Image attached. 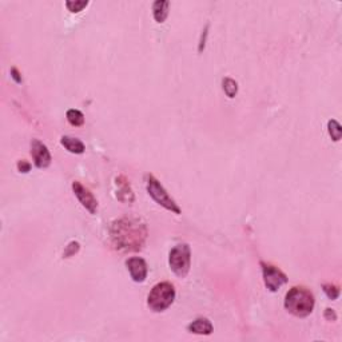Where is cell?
<instances>
[{"mask_svg":"<svg viewBox=\"0 0 342 342\" xmlns=\"http://www.w3.org/2000/svg\"><path fill=\"white\" fill-rule=\"evenodd\" d=\"M147 238L146 224L133 218H122L111 227V239L121 251H139Z\"/></svg>","mask_w":342,"mask_h":342,"instance_id":"cell-1","label":"cell"},{"mask_svg":"<svg viewBox=\"0 0 342 342\" xmlns=\"http://www.w3.org/2000/svg\"><path fill=\"white\" fill-rule=\"evenodd\" d=\"M314 295L309 289L303 286H294L287 291L285 298V308L290 314L299 318L310 316L314 309Z\"/></svg>","mask_w":342,"mask_h":342,"instance_id":"cell-2","label":"cell"},{"mask_svg":"<svg viewBox=\"0 0 342 342\" xmlns=\"http://www.w3.org/2000/svg\"><path fill=\"white\" fill-rule=\"evenodd\" d=\"M175 299V289L170 282L157 283L147 295V305L153 312L161 313L169 309Z\"/></svg>","mask_w":342,"mask_h":342,"instance_id":"cell-3","label":"cell"},{"mask_svg":"<svg viewBox=\"0 0 342 342\" xmlns=\"http://www.w3.org/2000/svg\"><path fill=\"white\" fill-rule=\"evenodd\" d=\"M169 265L174 274L184 278L192 266V250L187 243H179L169 254Z\"/></svg>","mask_w":342,"mask_h":342,"instance_id":"cell-4","label":"cell"},{"mask_svg":"<svg viewBox=\"0 0 342 342\" xmlns=\"http://www.w3.org/2000/svg\"><path fill=\"white\" fill-rule=\"evenodd\" d=\"M146 178H147L146 186H147V192L148 194H150L151 198L154 199L158 205L165 207L166 210L173 211V213L175 214H180V209L178 207L175 201L170 197L169 193L166 192V188L161 184V182H159L154 175H151V174H148Z\"/></svg>","mask_w":342,"mask_h":342,"instance_id":"cell-5","label":"cell"},{"mask_svg":"<svg viewBox=\"0 0 342 342\" xmlns=\"http://www.w3.org/2000/svg\"><path fill=\"white\" fill-rule=\"evenodd\" d=\"M262 273H263V281H265V286L270 291L280 290V287L287 282V277L285 273H282L278 268L261 262Z\"/></svg>","mask_w":342,"mask_h":342,"instance_id":"cell-6","label":"cell"},{"mask_svg":"<svg viewBox=\"0 0 342 342\" xmlns=\"http://www.w3.org/2000/svg\"><path fill=\"white\" fill-rule=\"evenodd\" d=\"M72 190H74V194L77 195V198L79 199V202L82 203V206L85 207L86 210H89L90 214H95L96 210H98V201L92 195V193L90 192L89 188L85 187L81 182L75 180L72 183Z\"/></svg>","mask_w":342,"mask_h":342,"instance_id":"cell-7","label":"cell"},{"mask_svg":"<svg viewBox=\"0 0 342 342\" xmlns=\"http://www.w3.org/2000/svg\"><path fill=\"white\" fill-rule=\"evenodd\" d=\"M31 155H32L33 163L37 169H46L51 165V154H50L47 146L42 143L41 140L33 139L31 142Z\"/></svg>","mask_w":342,"mask_h":342,"instance_id":"cell-8","label":"cell"},{"mask_svg":"<svg viewBox=\"0 0 342 342\" xmlns=\"http://www.w3.org/2000/svg\"><path fill=\"white\" fill-rule=\"evenodd\" d=\"M126 266L134 282H143L147 277V263L143 258L131 257L126 261Z\"/></svg>","mask_w":342,"mask_h":342,"instance_id":"cell-9","label":"cell"},{"mask_svg":"<svg viewBox=\"0 0 342 342\" xmlns=\"http://www.w3.org/2000/svg\"><path fill=\"white\" fill-rule=\"evenodd\" d=\"M187 330L190 333H194V334L209 335L213 333V325L207 318L201 317V318H197V320L193 321L192 324L188 325Z\"/></svg>","mask_w":342,"mask_h":342,"instance_id":"cell-10","label":"cell"},{"mask_svg":"<svg viewBox=\"0 0 342 342\" xmlns=\"http://www.w3.org/2000/svg\"><path fill=\"white\" fill-rule=\"evenodd\" d=\"M60 143L67 151H70L71 154H83L86 150L85 143L72 136H62Z\"/></svg>","mask_w":342,"mask_h":342,"instance_id":"cell-11","label":"cell"},{"mask_svg":"<svg viewBox=\"0 0 342 342\" xmlns=\"http://www.w3.org/2000/svg\"><path fill=\"white\" fill-rule=\"evenodd\" d=\"M170 3L166 0H157L153 6V14L157 23H163L169 15Z\"/></svg>","mask_w":342,"mask_h":342,"instance_id":"cell-12","label":"cell"},{"mask_svg":"<svg viewBox=\"0 0 342 342\" xmlns=\"http://www.w3.org/2000/svg\"><path fill=\"white\" fill-rule=\"evenodd\" d=\"M67 121L71 126H75V127H79L85 123V115L82 114L79 110H75V108H71V110L67 111Z\"/></svg>","mask_w":342,"mask_h":342,"instance_id":"cell-13","label":"cell"},{"mask_svg":"<svg viewBox=\"0 0 342 342\" xmlns=\"http://www.w3.org/2000/svg\"><path fill=\"white\" fill-rule=\"evenodd\" d=\"M118 182V193H117V198L121 199L122 194L126 195V202H133L134 201V195L133 192H131V188H130V184L127 183V180L123 178V182H121V178H119Z\"/></svg>","mask_w":342,"mask_h":342,"instance_id":"cell-14","label":"cell"},{"mask_svg":"<svg viewBox=\"0 0 342 342\" xmlns=\"http://www.w3.org/2000/svg\"><path fill=\"white\" fill-rule=\"evenodd\" d=\"M222 89H223L224 94L229 96V98H234L238 92V85L237 82L232 78H224L222 81Z\"/></svg>","mask_w":342,"mask_h":342,"instance_id":"cell-15","label":"cell"},{"mask_svg":"<svg viewBox=\"0 0 342 342\" xmlns=\"http://www.w3.org/2000/svg\"><path fill=\"white\" fill-rule=\"evenodd\" d=\"M327 131H329V135L331 136V139L334 140V142H338V140L341 139L342 136L341 125H339L337 121H334V119H331V121L327 122Z\"/></svg>","mask_w":342,"mask_h":342,"instance_id":"cell-16","label":"cell"},{"mask_svg":"<svg viewBox=\"0 0 342 342\" xmlns=\"http://www.w3.org/2000/svg\"><path fill=\"white\" fill-rule=\"evenodd\" d=\"M89 6V2H85V0H82V2H66V7L68 8V11L72 12V14H78V12L83 11V8H86Z\"/></svg>","mask_w":342,"mask_h":342,"instance_id":"cell-17","label":"cell"},{"mask_svg":"<svg viewBox=\"0 0 342 342\" xmlns=\"http://www.w3.org/2000/svg\"><path fill=\"white\" fill-rule=\"evenodd\" d=\"M324 291L326 293V295L330 299H337L339 295V289L338 286H335V285H331V283H325L324 286Z\"/></svg>","mask_w":342,"mask_h":342,"instance_id":"cell-18","label":"cell"},{"mask_svg":"<svg viewBox=\"0 0 342 342\" xmlns=\"http://www.w3.org/2000/svg\"><path fill=\"white\" fill-rule=\"evenodd\" d=\"M18 169L20 173H28L31 169V165L26 161H19L18 162Z\"/></svg>","mask_w":342,"mask_h":342,"instance_id":"cell-19","label":"cell"},{"mask_svg":"<svg viewBox=\"0 0 342 342\" xmlns=\"http://www.w3.org/2000/svg\"><path fill=\"white\" fill-rule=\"evenodd\" d=\"M11 77L16 83H22V77H20V74H19V71L16 68H12L11 70Z\"/></svg>","mask_w":342,"mask_h":342,"instance_id":"cell-20","label":"cell"},{"mask_svg":"<svg viewBox=\"0 0 342 342\" xmlns=\"http://www.w3.org/2000/svg\"><path fill=\"white\" fill-rule=\"evenodd\" d=\"M325 318L329 321H335L337 316H335V313L331 309H326V312H325Z\"/></svg>","mask_w":342,"mask_h":342,"instance_id":"cell-21","label":"cell"}]
</instances>
